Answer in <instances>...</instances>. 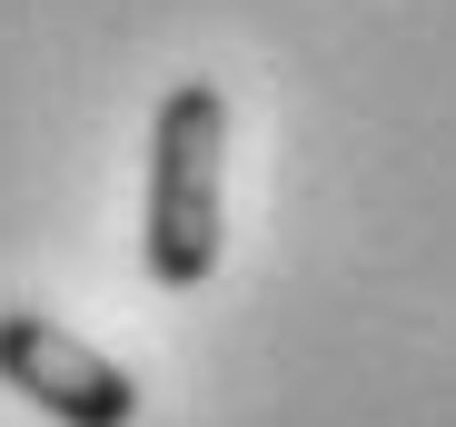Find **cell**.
<instances>
[{"label": "cell", "instance_id": "obj_2", "mask_svg": "<svg viewBox=\"0 0 456 427\" xmlns=\"http://www.w3.org/2000/svg\"><path fill=\"white\" fill-rule=\"evenodd\" d=\"M0 388H20L60 427H129L139 417V378L40 308H0Z\"/></svg>", "mask_w": 456, "mask_h": 427}, {"label": "cell", "instance_id": "obj_1", "mask_svg": "<svg viewBox=\"0 0 456 427\" xmlns=\"http://www.w3.org/2000/svg\"><path fill=\"white\" fill-rule=\"evenodd\" d=\"M228 249V100L208 80H179L149 119V219L139 259L159 289H208Z\"/></svg>", "mask_w": 456, "mask_h": 427}]
</instances>
